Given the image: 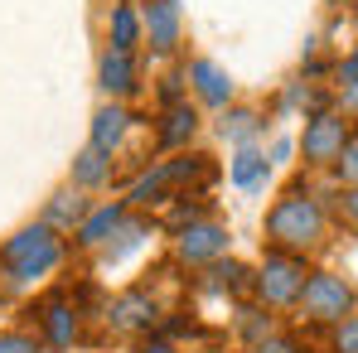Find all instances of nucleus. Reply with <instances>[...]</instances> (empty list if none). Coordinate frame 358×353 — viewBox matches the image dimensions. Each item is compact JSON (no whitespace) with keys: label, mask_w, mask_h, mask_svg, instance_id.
Instances as JSON below:
<instances>
[{"label":"nucleus","mask_w":358,"mask_h":353,"mask_svg":"<svg viewBox=\"0 0 358 353\" xmlns=\"http://www.w3.org/2000/svg\"><path fill=\"white\" fill-rule=\"evenodd\" d=\"M324 233H329V203L315 199L305 179H296V184L266 208V223H262L266 247H271V252H291V257L320 252V247H324Z\"/></svg>","instance_id":"obj_1"},{"label":"nucleus","mask_w":358,"mask_h":353,"mask_svg":"<svg viewBox=\"0 0 358 353\" xmlns=\"http://www.w3.org/2000/svg\"><path fill=\"white\" fill-rule=\"evenodd\" d=\"M59 261H63V233H54L49 223H29L0 247V271H5V281L15 291L44 281Z\"/></svg>","instance_id":"obj_2"},{"label":"nucleus","mask_w":358,"mask_h":353,"mask_svg":"<svg viewBox=\"0 0 358 353\" xmlns=\"http://www.w3.org/2000/svg\"><path fill=\"white\" fill-rule=\"evenodd\" d=\"M305 257H291V252H271L266 247V257H262V266H257V276H252V291L257 300L266 305V310H291L300 305V291H305Z\"/></svg>","instance_id":"obj_3"},{"label":"nucleus","mask_w":358,"mask_h":353,"mask_svg":"<svg viewBox=\"0 0 358 353\" xmlns=\"http://www.w3.org/2000/svg\"><path fill=\"white\" fill-rule=\"evenodd\" d=\"M349 141H354V121L334 107V112H315V117H305V131H300L296 145H300L305 170H334V160L344 155Z\"/></svg>","instance_id":"obj_4"},{"label":"nucleus","mask_w":358,"mask_h":353,"mask_svg":"<svg viewBox=\"0 0 358 353\" xmlns=\"http://www.w3.org/2000/svg\"><path fill=\"white\" fill-rule=\"evenodd\" d=\"M296 310L310 324H339V319L354 315V286L344 276H334V271H310Z\"/></svg>","instance_id":"obj_5"},{"label":"nucleus","mask_w":358,"mask_h":353,"mask_svg":"<svg viewBox=\"0 0 358 353\" xmlns=\"http://www.w3.org/2000/svg\"><path fill=\"white\" fill-rule=\"evenodd\" d=\"M228 252V228L218 223V218H199V223H189V228H179L175 233V257L184 266H213L218 257Z\"/></svg>","instance_id":"obj_6"},{"label":"nucleus","mask_w":358,"mask_h":353,"mask_svg":"<svg viewBox=\"0 0 358 353\" xmlns=\"http://www.w3.org/2000/svg\"><path fill=\"white\" fill-rule=\"evenodd\" d=\"M34 334H39V344H49V349H73V339H78V310L68 305V295L54 291L44 295L39 305H34Z\"/></svg>","instance_id":"obj_7"},{"label":"nucleus","mask_w":358,"mask_h":353,"mask_svg":"<svg viewBox=\"0 0 358 353\" xmlns=\"http://www.w3.org/2000/svg\"><path fill=\"white\" fill-rule=\"evenodd\" d=\"M184 82H189V92L199 97V107H213V112H228L233 97H238V82H233L213 59H189L184 63Z\"/></svg>","instance_id":"obj_8"},{"label":"nucleus","mask_w":358,"mask_h":353,"mask_svg":"<svg viewBox=\"0 0 358 353\" xmlns=\"http://www.w3.org/2000/svg\"><path fill=\"white\" fill-rule=\"evenodd\" d=\"M141 24H145V44H150V54H175L179 44H184L179 0H141Z\"/></svg>","instance_id":"obj_9"},{"label":"nucleus","mask_w":358,"mask_h":353,"mask_svg":"<svg viewBox=\"0 0 358 353\" xmlns=\"http://www.w3.org/2000/svg\"><path fill=\"white\" fill-rule=\"evenodd\" d=\"M107 319H112V329H121V334H145V329H155L160 305L150 300L145 286H136V291L117 295V300L107 305Z\"/></svg>","instance_id":"obj_10"},{"label":"nucleus","mask_w":358,"mask_h":353,"mask_svg":"<svg viewBox=\"0 0 358 353\" xmlns=\"http://www.w3.org/2000/svg\"><path fill=\"white\" fill-rule=\"evenodd\" d=\"M97 87L112 97V102H126V97H136V87H141V73H136V54H121V49H107L102 59H97Z\"/></svg>","instance_id":"obj_11"},{"label":"nucleus","mask_w":358,"mask_h":353,"mask_svg":"<svg viewBox=\"0 0 358 353\" xmlns=\"http://www.w3.org/2000/svg\"><path fill=\"white\" fill-rule=\"evenodd\" d=\"M126 208H131V203H121V199H107V203H92V213L83 218V228L73 233V242H78V247H107V242H112V233H117L121 223L131 218Z\"/></svg>","instance_id":"obj_12"},{"label":"nucleus","mask_w":358,"mask_h":353,"mask_svg":"<svg viewBox=\"0 0 358 353\" xmlns=\"http://www.w3.org/2000/svg\"><path fill=\"white\" fill-rule=\"evenodd\" d=\"M228 179H233V189H242V194H262L266 179H271V155L262 145H238L233 160H228Z\"/></svg>","instance_id":"obj_13"},{"label":"nucleus","mask_w":358,"mask_h":353,"mask_svg":"<svg viewBox=\"0 0 358 353\" xmlns=\"http://www.w3.org/2000/svg\"><path fill=\"white\" fill-rule=\"evenodd\" d=\"M87 213H92V203H87V194L68 184V189H59V194L49 199V208H44V218H39V223H49L54 233H78Z\"/></svg>","instance_id":"obj_14"},{"label":"nucleus","mask_w":358,"mask_h":353,"mask_svg":"<svg viewBox=\"0 0 358 353\" xmlns=\"http://www.w3.org/2000/svg\"><path fill=\"white\" fill-rule=\"evenodd\" d=\"M194 131H199V112L189 102H175V107H165L160 121H155V145L160 150H184L194 141Z\"/></svg>","instance_id":"obj_15"},{"label":"nucleus","mask_w":358,"mask_h":353,"mask_svg":"<svg viewBox=\"0 0 358 353\" xmlns=\"http://www.w3.org/2000/svg\"><path fill=\"white\" fill-rule=\"evenodd\" d=\"M126 131H131V112H126V102H107V107H97V117H92V136H87V145L117 155L121 141H126Z\"/></svg>","instance_id":"obj_16"},{"label":"nucleus","mask_w":358,"mask_h":353,"mask_svg":"<svg viewBox=\"0 0 358 353\" xmlns=\"http://www.w3.org/2000/svg\"><path fill=\"white\" fill-rule=\"evenodd\" d=\"M218 131H223V141L238 150V145H257V136L266 131V117L257 112V107H247V102H233L223 121H218Z\"/></svg>","instance_id":"obj_17"},{"label":"nucleus","mask_w":358,"mask_h":353,"mask_svg":"<svg viewBox=\"0 0 358 353\" xmlns=\"http://www.w3.org/2000/svg\"><path fill=\"white\" fill-rule=\"evenodd\" d=\"M107 184H112V155L97 150V145H83L73 155V189L92 194V189H107Z\"/></svg>","instance_id":"obj_18"},{"label":"nucleus","mask_w":358,"mask_h":353,"mask_svg":"<svg viewBox=\"0 0 358 353\" xmlns=\"http://www.w3.org/2000/svg\"><path fill=\"white\" fill-rule=\"evenodd\" d=\"M107 39H112V49H121V54H136V44H145V24H141V10L136 5H112Z\"/></svg>","instance_id":"obj_19"},{"label":"nucleus","mask_w":358,"mask_h":353,"mask_svg":"<svg viewBox=\"0 0 358 353\" xmlns=\"http://www.w3.org/2000/svg\"><path fill=\"white\" fill-rule=\"evenodd\" d=\"M170 189H175L170 165H155V170H145V175L131 184V203H136V208H145V203H170Z\"/></svg>","instance_id":"obj_20"},{"label":"nucleus","mask_w":358,"mask_h":353,"mask_svg":"<svg viewBox=\"0 0 358 353\" xmlns=\"http://www.w3.org/2000/svg\"><path fill=\"white\" fill-rule=\"evenodd\" d=\"M203 276H208V281H203V291H242V286H247V281H252V276H247V266H238V261H223V257H218V261H213V266H203Z\"/></svg>","instance_id":"obj_21"},{"label":"nucleus","mask_w":358,"mask_h":353,"mask_svg":"<svg viewBox=\"0 0 358 353\" xmlns=\"http://www.w3.org/2000/svg\"><path fill=\"white\" fill-rule=\"evenodd\" d=\"M112 237H117V242H107V247H102V261H107V266L126 261V257H131V252L145 242V223H131V218H126V223H121Z\"/></svg>","instance_id":"obj_22"},{"label":"nucleus","mask_w":358,"mask_h":353,"mask_svg":"<svg viewBox=\"0 0 358 353\" xmlns=\"http://www.w3.org/2000/svg\"><path fill=\"white\" fill-rule=\"evenodd\" d=\"M238 329H242V339L257 349L266 334H276V324H271V315H266V305L262 310H242V319H238Z\"/></svg>","instance_id":"obj_23"},{"label":"nucleus","mask_w":358,"mask_h":353,"mask_svg":"<svg viewBox=\"0 0 358 353\" xmlns=\"http://www.w3.org/2000/svg\"><path fill=\"white\" fill-rule=\"evenodd\" d=\"M329 175L339 179L344 189H358V131H354V141L344 145V155L334 160V170H329Z\"/></svg>","instance_id":"obj_24"},{"label":"nucleus","mask_w":358,"mask_h":353,"mask_svg":"<svg viewBox=\"0 0 358 353\" xmlns=\"http://www.w3.org/2000/svg\"><path fill=\"white\" fill-rule=\"evenodd\" d=\"M0 353H44V344H39V334H29V329H5V334H0Z\"/></svg>","instance_id":"obj_25"},{"label":"nucleus","mask_w":358,"mask_h":353,"mask_svg":"<svg viewBox=\"0 0 358 353\" xmlns=\"http://www.w3.org/2000/svg\"><path fill=\"white\" fill-rule=\"evenodd\" d=\"M334 353H358V315L334 324Z\"/></svg>","instance_id":"obj_26"},{"label":"nucleus","mask_w":358,"mask_h":353,"mask_svg":"<svg viewBox=\"0 0 358 353\" xmlns=\"http://www.w3.org/2000/svg\"><path fill=\"white\" fill-rule=\"evenodd\" d=\"M334 208H339V218H344L349 228H358V189H339V194H334Z\"/></svg>","instance_id":"obj_27"},{"label":"nucleus","mask_w":358,"mask_h":353,"mask_svg":"<svg viewBox=\"0 0 358 353\" xmlns=\"http://www.w3.org/2000/svg\"><path fill=\"white\" fill-rule=\"evenodd\" d=\"M334 82H339V87L358 82V49H354V54H344V59L334 63Z\"/></svg>","instance_id":"obj_28"},{"label":"nucleus","mask_w":358,"mask_h":353,"mask_svg":"<svg viewBox=\"0 0 358 353\" xmlns=\"http://www.w3.org/2000/svg\"><path fill=\"white\" fill-rule=\"evenodd\" d=\"M257 353H305L296 344V339H286V334H266L262 344H257Z\"/></svg>","instance_id":"obj_29"},{"label":"nucleus","mask_w":358,"mask_h":353,"mask_svg":"<svg viewBox=\"0 0 358 353\" xmlns=\"http://www.w3.org/2000/svg\"><path fill=\"white\" fill-rule=\"evenodd\" d=\"M291 155H296V136H276L271 141V165H286Z\"/></svg>","instance_id":"obj_30"},{"label":"nucleus","mask_w":358,"mask_h":353,"mask_svg":"<svg viewBox=\"0 0 358 353\" xmlns=\"http://www.w3.org/2000/svg\"><path fill=\"white\" fill-rule=\"evenodd\" d=\"M339 112H344V117H358V82L339 87Z\"/></svg>","instance_id":"obj_31"},{"label":"nucleus","mask_w":358,"mask_h":353,"mask_svg":"<svg viewBox=\"0 0 358 353\" xmlns=\"http://www.w3.org/2000/svg\"><path fill=\"white\" fill-rule=\"evenodd\" d=\"M136 353H175V344H165V339H145Z\"/></svg>","instance_id":"obj_32"},{"label":"nucleus","mask_w":358,"mask_h":353,"mask_svg":"<svg viewBox=\"0 0 358 353\" xmlns=\"http://www.w3.org/2000/svg\"><path fill=\"white\" fill-rule=\"evenodd\" d=\"M324 5H329V10H344V5H354V0H324Z\"/></svg>","instance_id":"obj_33"},{"label":"nucleus","mask_w":358,"mask_h":353,"mask_svg":"<svg viewBox=\"0 0 358 353\" xmlns=\"http://www.w3.org/2000/svg\"><path fill=\"white\" fill-rule=\"evenodd\" d=\"M349 15H354V24H358V0H354V5H349Z\"/></svg>","instance_id":"obj_34"},{"label":"nucleus","mask_w":358,"mask_h":353,"mask_svg":"<svg viewBox=\"0 0 358 353\" xmlns=\"http://www.w3.org/2000/svg\"><path fill=\"white\" fill-rule=\"evenodd\" d=\"M305 353H310V349H305Z\"/></svg>","instance_id":"obj_35"}]
</instances>
